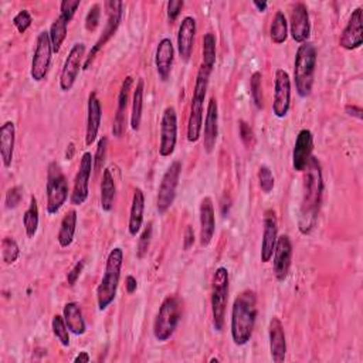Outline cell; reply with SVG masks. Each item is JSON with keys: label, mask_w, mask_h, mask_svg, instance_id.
I'll use <instances>...</instances> for the list:
<instances>
[{"label": "cell", "mask_w": 363, "mask_h": 363, "mask_svg": "<svg viewBox=\"0 0 363 363\" xmlns=\"http://www.w3.org/2000/svg\"><path fill=\"white\" fill-rule=\"evenodd\" d=\"M324 196V178L323 167L318 158L312 156L305 167L304 191L298 218V230L303 234H309L316 226L319 210H321Z\"/></svg>", "instance_id": "cell-1"}, {"label": "cell", "mask_w": 363, "mask_h": 363, "mask_svg": "<svg viewBox=\"0 0 363 363\" xmlns=\"http://www.w3.org/2000/svg\"><path fill=\"white\" fill-rule=\"evenodd\" d=\"M257 312V295L254 291L246 290L236 296L231 308L230 331L233 342L237 347H244L251 340Z\"/></svg>", "instance_id": "cell-2"}, {"label": "cell", "mask_w": 363, "mask_h": 363, "mask_svg": "<svg viewBox=\"0 0 363 363\" xmlns=\"http://www.w3.org/2000/svg\"><path fill=\"white\" fill-rule=\"evenodd\" d=\"M316 58V49L312 43L307 41L298 47L294 61V80L296 94L301 98H307L312 93Z\"/></svg>", "instance_id": "cell-3"}, {"label": "cell", "mask_w": 363, "mask_h": 363, "mask_svg": "<svg viewBox=\"0 0 363 363\" xmlns=\"http://www.w3.org/2000/svg\"><path fill=\"white\" fill-rule=\"evenodd\" d=\"M122 263H124V251L119 247H115L108 254V259H106V264H105V272L97 288V303L99 311H105L115 300L121 280Z\"/></svg>", "instance_id": "cell-4"}, {"label": "cell", "mask_w": 363, "mask_h": 363, "mask_svg": "<svg viewBox=\"0 0 363 363\" xmlns=\"http://www.w3.org/2000/svg\"><path fill=\"white\" fill-rule=\"evenodd\" d=\"M211 70L204 66H200L196 82H195V91L194 98L190 104V114L187 121V141L190 143H195L202 137L203 130V108H204V99L207 95L209 81L211 75Z\"/></svg>", "instance_id": "cell-5"}, {"label": "cell", "mask_w": 363, "mask_h": 363, "mask_svg": "<svg viewBox=\"0 0 363 363\" xmlns=\"http://www.w3.org/2000/svg\"><path fill=\"white\" fill-rule=\"evenodd\" d=\"M182 318V303L176 295L166 296L154 323V336L159 342H166L178 329Z\"/></svg>", "instance_id": "cell-6"}, {"label": "cell", "mask_w": 363, "mask_h": 363, "mask_svg": "<svg viewBox=\"0 0 363 363\" xmlns=\"http://www.w3.org/2000/svg\"><path fill=\"white\" fill-rule=\"evenodd\" d=\"M229 284L230 277L226 267H219L213 275L211 281V315L213 327L222 332L226 323V308L229 301Z\"/></svg>", "instance_id": "cell-7"}, {"label": "cell", "mask_w": 363, "mask_h": 363, "mask_svg": "<svg viewBox=\"0 0 363 363\" xmlns=\"http://www.w3.org/2000/svg\"><path fill=\"white\" fill-rule=\"evenodd\" d=\"M47 213L49 215H56L60 209L66 204L69 199V183L66 176H64L61 167L51 162L47 169Z\"/></svg>", "instance_id": "cell-8"}, {"label": "cell", "mask_w": 363, "mask_h": 363, "mask_svg": "<svg viewBox=\"0 0 363 363\" xmlns=\"http://www.w3.org/2000/svg\"><path fill=\"white\" fill-rule=\"evenodd\" d=\"M105 10L106 14H108V19H106V25L105 29L102 32V36L97 40V43L94 45V47L90 50L89 57L85 58L84 61V70H89L90 66L93 64L95 56L101 51V49L108 43L117 33L119 25H121V20H122V12H124V3L122 2H117V0H108V2H105Z\"/></svg>", "instance_id": "cell-9"}, {"label": "cell", "mask_w": 363, "mask_h": 363, "mask_svg": "<svg viewBox=\"0 0 363 363\" xmlns=\"http://www.w3.org/2000/svg\"><path fill=\"white\" fill-rule=\"evenodd\" d=\"M180 175H182V162L174 161L165 172L158 189L156 209L159 211V215H165V213L172 207L176 199V190L179 186Z\"/></svg>", "instance_id": "cell-10"}, {"label": "cell", "mask_w": 363, "mask_h": 363, "mask_svg": "<svg viewBox=\"0 0 363 363\" xmlns=\"http://www.w3.org/2000/svg\"><path fill=\"white\" fill-rule=\"evenodd\" d=\"M53 54L54 53H53V46L50 41L49 32H41L36 40V49H34L32 69H30V75L34 81L41 82L43 80H46L49 70H50Z\"/></svg>", "instance_id": "cell-11"}, {"label": "cell", "mask_w": 363, "mask_h": 363, "mask_svg": "<svg viewBox=\"0 0 363 363\" xmlns=\"http://www.w3.org/2000/svg\"><path fill=\"white\" fill-rule=\"evenodd\" d=\"M94 167V156L90 152H84L80 161L78 172L74 179V189L71 194V204L81 206L89 199L90 195V178Z\"/></svg>", "instance_id": "cell-12"}, {"label": "cell", "mask_w": 363, "mask_h": 363, "mask_svg": "<svg viewBox=\"0 0 363 363\" xmlns=\"http://www.w3.org/2000/svg\"><path fill=\"white\" fill-rule=\"evenodd\" d=\"M178 141V115L174 106H167L161 121L159 155L167 158L174 155Z\"/></svg>", "instance_id": "cell-13"}, {"label": "cell", "mask_w": 363, "mask_h": 363, "mask_svg": "<svg viewBox=\"0 0 363 363\" xmlns=\"http://www.w3.org/2000/svg\"><path fill=\"white\" fill-rule=\"evenodd\" d=\"M84 54H85L84 43H75V45L71 47L69 57L66 58V62H64L62 70H61L60 89L62 93H69L74 87L75 80L80 74V70L84 66L82 64Z\"/></svg>", "instance_id": "cell-14"}, {"label": "cell", "mask_w": 363, "mask_h": 363, "mask_svg": "<svg viewBox=\"0 0 363 363\" xmlns=\"http://www.w3.org/2000/svg\"><path fill=\"white\" fill-rule=\"evenodd\" d=\"M291 106V80L285 70L275 71L272 114L277 118H285Z\"/></svg>", "instance_id": "cell-15"}, {"label": "cell", "mask_w": 363, "mask_h": 363, "mask_svg": "<svg viewBox=\"0 0 363 363\" xmlns=\"http://www.w3.org/2000/svg\"><path fill=\"white\" fill-rule=\"evenodd\" d=\"M272 257H274L272 266H274L275 279L279 281H284L288 277L292 261V243L287 234H283V236H280L279 240H277Z\"/></svg>", "instance_id": "cell-16"}, {"label": "cell", "mask_w": 363, "mask_h": 363, "mask_svg": "<svg viewBox=\"0 0 363 363\" xmlns=\"http://www.w3.org/2000/svg\"><path fill=\"white\" fill-rule=\"evenodd\" d=\"M362 21H363V9L356 8L349 17L347 27L344 29L342 34H340V38H339L340 47L352 51L362 46V43H363Z\"/></svg>", "instance_id": "cell-17"}, {"label": "cell", "mask_w": 363, "mask_h": 363, "mask_svg": "<svg viewBox=\"0 0 363 363\" xmlns=\"http://www.w3.org/2000/svg\"><path fill=\"white\" fill-rule=\"evenodd\" d=\"M290 30L291 37L295 43H307L311 36V20L308 8L304 3H296L292 8L290 19Z\"/></svg>", "instance_id": "cell-18"}, {"label": "cell", "mask_w": 363, "mask_h": 363, "mask_svg": "<svg viewBox=\"0 0 363 363\" xmlns=\"http://www.w3.org/2000/svg\"><path fill=\"white\" fill-rule=\"evenodd\" d=\"M277 240H279V223H277L275 211L270 209L264 215V231L261 242V261L264 264L272 260Z\"/></svg>", "instance_id": "cell-19"}, {"label": "cell", "mask_w": 363, "mask_h": 363, "mask_svg": "<svg viewBox=\"0 0 363 363\" xmlns=\"http://www.w3.org/2000/svg\"><path fill=\"white\" fill-rule=\"evenodd\" d=\"M314 151V135L309 130H303L298 134L292 151V166L296 172H304Z\"/></svg>", "instance_id": "cell-20"}, {"label": "cell", "mask_w": 363, "mask_h": 363, "mask_svg": "<svg viewBox=\"0 0 363 363\" xmlns=\"http://www.w3.org/2000/svg\"><path fill=\"white\" fill-rule=\"evenodd\" d=\"M219 137V104L218 99L213 97L207 105V114L204 119V135H203V146L207 154L215 151L216 142Z\"/></svg>", "instance_id": "cell-21"}, {"label": "cell", "mask_w": 363, "mask_h": 363, "mask_svg": "<svg viewBox=\"0 0 363 363\" xmlns=\"http://www.w3.org/2000/svg\"><path fill=\"white\" fill-rule=\"evenodd\" d=\"M196 37V20L191 16H186L179 26L178 32V51L180 58L187 62L194 53Z\"/></svg>", "instance_id": "cell-22"}, {"label": "cell", "mask_w": 363, "mask_h": 363, "mask_svg": "<svg viewBox=\"0 0 363 363\" xmlns=\"http://www.w3.org/2000/svg\"><path fill=\"white\" fill-rule=\"evenodd\" d=\"M268 338H270V353L272 362L283 363L287 355V342H285L284 327L279 318H272L270 321Z\"/></svg>", "instance_id": "cell-23"}, {"label": "cell", "mask_w": 363, "mask_h": 363, "mask_svg": "<svg viewBox=\"0 0 363 363\" xmlns=\"http://www.w3.org/2000/svg\"><path fill=\"white\" fill-rule=\"evenodd\" d=\"M216 231L215 206L210 198H203L200 202V246L207 247Z\"/></svg>", "instance_id": "cell-24"}, {"label": "cell", "mask_w": 363, "mask_h": 363, "mask_svg": "<svg viewBox=\"0 0 363 363\" xmlns=\"http://www.w3.org/2000/svg\"><path fill=\"white\" fill-rule=\"evenodd\" d=\"M134 84V78L131 75H128L122 85H121V90L118 94V108H117V114L114 118V125H113V134L117 138H121L125 132V114H126V108H128V104H130V93H131V87Z\"/></svg>", "instance_id": "cell-25"}, {"label": "cell", "mask_w": 363, "mask_h": 363, "mask_svg": "<svg viewBox=\"0 0 363 363\" xmlns=\"http://www.w3.org/2000/svg\"><path fill=\"white\" fill-rule=\"evenodd\" d=\"M174 60H175V47L172 45V40L162 38L156 47V54H155L156 71L162 81H167L170 71H172Z\"/></svg>", "instance_id": "cell-26"}, {"label": "cell", "mask_w": 363, "mask_h": 363, "mask_svg": "<svg viewBox=\"0 0 363 363\" xmlns=\"http://www.w3.org/2000/svg\"><path fill=\"white\" fill-rule=\"evenodd\" d=\"M102 118V108L101 102L97 97V93H91L89 97V106H87V130H85V145L91 146L98 137L99 126Z\"/></svg>", "instance_id": "cell-27"}, {"label": "cell", "mask_w": 363, "mask_h": 363, "mask_svg": "<svg viewBox=\"0 0 363 363\" xmlns=\"http://www.w3.org/2000/svg\"><path fill=\"white\" fill-rule=\"evenodd\" d=\"M16 128L12 121H8L0 128V155H2L3 166L10 167L14 154Z\"/></svg>", "instance_id": "cell-28"}, {"label": "cell", "mask_w": 363, "mask_h": 363, "mask_svg": "<svg viewBox=\"0 0 363 363\" xmlns=\"http://www.w3.org/2000/svg\"><path fill=\"white\" fill-rule=\"evenodd\" d=\"M143 211H145V195H143L142 189L137 187L134 190L132 206H131V213H130V223H128V231H130L132 237H135L142 229Z\"/></svg>", "instance_id": "cell-29"}, {"label": "cell", "mask_w": 363, "mask_h": 363, "mask_svg": "<svg viewBox=\"0 0 363 363\" xmlns=\"http://www.w3.org/2000/svg\"><path fill=\"white\" fill-rule=\"evenodd\" d=\"M62 316L71 333L80 336V335H84L85 331H87V325H85L81 307L77 303H69L64 305Z\"/></svg>", "instance_id": "cell-30"}, {"label": "cell", "mask_w": 363, "mask_h": 363, "mask_svg": "<svg viewBox=\"0 0 363 363\" xmlns=\"http://www.w3.org/2000/svg\"><path fill=\"white\" fill-rule=\"evenodd\" d=\"M117 196V185L111 169H104L101 180V209L104 211H111Z\"/></svg>", "instance_id": "cell-31"}, {"label": "cell", "mask_w": 363, "mask_h": 363, "mask_svg": "<svg viewBox=\"0 0 363 363\" xmlns=\"http://www.w3.org/2000/svg\"><path fill=\"white\" fill-rule=\"evenodd\" d=\"M75 227H77V211L69 210L61 220L60 231H58V236H57V242H58L60 247L67 248L73 244Z\"/></svg>", "instance_id": "cell-32"}, {"label": "cell", "mask_w": 363, "mask_h": 363, "mask_svg": "<svg viewBox=\"0 0 363 363\" xmlns=\"http://www.w3.org/2000/svg\"><path fill=\"white\" fill-rule=\"evenodd\" d=\"M143 93H145V82L139 80L137 82V89L134 90L132 95V113H131V128L134 131H139L142 122V110H143Z\"/></svg>", "instance_id": "cell-33"}, {"label": "cell", "mask_w": 363, "mask_h": 363, "mask_svg": "<svg viewBox=\"0 0 363 363\" xmlns=\"http://www.w3.org/2000/svg\"><path fill=\"white\" fill-rule=\"evenodd\" d=\"M67 30H69V21L58 16L54 21L53 25L49 30V34H50V41H51V46H53V53L57 54L60 53V49L62 46L64 40H66L67 37Z\"/></svg>", "instance_id": "cell-34"}, {"label": "cell", "mask_w": 363, "mask_h": 363, "mask_svg": "<svg viewBox=\"0 0 363 363\" xmlns=\"http://www.w3.org/2000/svg\"><path fill=\"white\" fill-rule=\"evenodd\" d=\"M270 36H271V41L274 43V45H283L288 37V21H287L285 14L281 10L277 12L272 19Z\"/></svg>", "instance_id": "cell-35"}, {"label": "cell", "mask_w": 363, "mask_h": 363, "mask_svg": "<svg viewBox=\"0 0 363 363\" xmlns=\"http://www.w3.org/2000/svg\"><path fill=\"white\" fill-rule=\"evenodd\" d=\"M38 223H40V219H38L37 199L34 196H32L30 204L23 215V226H25V230H26V234H27L29 239H34V236L37 234V230H38Z\"/></svg>", "instance_id": "cell-36"}, {"label": "cell", "mask_w": 363, "mask_h": 363, "mask_svg": "<svg viewBox=\"0 0 363 363\" xmlns=\"http://www.w3.org/2000/svg\"><path fill=\"white\" fill-rule=\"evenodd\" d=\"M202 66L213 71L216 66V37L213 33L203 36V62Z\"/></svg>", "instance_id": "cell-37"}, {"label": "cell", "mask_w": 363, "mask_h": 363, "mask_svg": "<svg viewBox=\"0 0 363 363\" xmlns=\"http://www.w3.org/2000/svg\"><path fill=\"white\" fill-rule=\"evenodd\" d=\"M250 94L254 105L257 110L264 108V97H263V75L260 71H255L250 80Z\"/></svg>", "instance_id": "cell-38"}, {"label": "cell", "mask_w": 363, "mask_h": 363, "mask_svg": "<svg viewBox=\"0 0 363 363\" xmlns=\"http://www.w3.org/2000/svg\"><path fill=\"white\" fill-rule=\"evenodd\" d=\"M51 328H53V333L57 338L58 342L62 347H69L70 345V329H69L66 321H64V316L54 315L53 321H51Z\"/></svg>", "instance_id": "cell-39"}, {"label": "cell", "mask_w": 363, "mask_h": 363, "mask_svg": "<svg viewBox=\"0 0 363 363\" xmlns=\"http://www.w3.org/2000/svg\"><path fill=\"white\" fill-rule=\"evenodd\" d=\"M20 255V248L13 237H5L2 242V259L5 264H14Z\"/></svg>", "instance_id": "cell-40"}, {"label": "cell", "mask_w": 363, "mask_h": 363, "mask_svg": "<svg viewBox=\"0 0 363 363\" xmlns=\"http://www.w3.org/2000/svg\"><path fill=\"white\" fill-rule=\"evenodd\" d=\"M259 182H260V187L264 194H270V191L274 189L275 179H274V175H272L271 169L268 166L261 165L259 167Z\"/></svg>", "instance_id": "cell-41"}, {"label": "cell", "mask_w": 363, "mask_h": 363, "mask_svg": "<svg viewBox=\"0 0 363 363\" xmlns=\"http://www.w3.org/2000/svg\"><path fill=\"white\" fill-rule=\"evenodd\" d=\"M32 21H33V17H32V14H30L29 10H20L13 17V25H14V27L17 29V32L20 34L26 33V30L32 26Z\"/></svg>", "instance_id": "cell-42"}, {"label": "cell", "mask_w": 363, "mask_h": 363, "mask_svg": "<svg viewBox=\"0 0 363 363\" xmlns=\"http://www.w3.org/2000/svg\"><path fill=\"white\" fill-rule=\"evenodd\" d=\"M106 149H108V138L102 137L99 139V142H98L97 152H95V156H94V169H95V172H99V170L104 166V163H105Z\"/></svg>", "instance_id": "cell-43"}, {"label": "cell", "mask_w": 363, "mask_h": 363, "mask_svg": "<svg viewBox=\"0 0 363 363\" xmlns=\"http://www.w3.org/2000/svg\"><path fill=\"white\" fill-rule=\"evenodd\" d=\"M99 17H101V8L98 3L93 5L85 16V29L89 32H95L99 26Z\"/></svg>", "instance_id": "cell-44"}, {"label": "cell", "mask_w": 363, "mask_h": 363, "mask_svg": "<svg viewBox=\"0 0 363 363\" xmlns=\"http://www.w3.org/2000/svg\"><path fill=\"white\" fill-rule=\"evenodd\" d=\"M80 5H81L80 0H62L60 5V16L66 19L70 23Z\"/></svg>", "instance_id": "cell-45"}, {"label": "cell", "mask_w": 363, "mask_h": 363, "mask_svg": "<svg viewBox=\"0 0 363 363\" xmlns=\"http://www.w3.org/2000/svg\"><path fill=\"white\" fill-rule=\"evenodd\" d=\"M151 237H152V224L149 223L141 234V239L138 243V259L145 257V254L148 253V248H149V244H151Z\"/></svg>", "instance_id": "cell-46"}, {"label": "cell", "mask_w": 363, "mask_h": 363, "mask_svg": "<svg viewBox=\"0 0 363 363\" xmlns=\"http://www.w3.org/2000/svg\"><path fill=\"white\" fill-rule=\"evenodd\" d=\"M21 199H23V189H21L20 186L10 187L8 190L6 198H5L6 209H16L20 204Z\"/></svg>", "instance_id": "cell-47"}, {"label": "cell", "mask_w": 363, "mask_h": 363, "mask_svg": "<svg viewBox=\"0 0 363 363\" xmlns=\"http://www.w3.org/2000/svg\"><path fill=\"white\" fill-rule=\"evenodd\" d=\"M239 131H240V138H242L243 143L247 148H253L255 143V137H254L251 126L246 121L242 119V121H239Z\"/></svg>", "instance_id": "cell-48"}, {"label": "cell", "mask_w": 363, "mask_h": 363, "mask_svg": "<svg viewBox=\"0 0 363 363\" xmlns=\"http://www.w3.org/2000/svg\"><path fill=\"white\" fill-rule=\"evenodd\" d=\"M183 6H185L183 0H170V2H167V20H169V23H174V21L179 17Z\"/></svg>", "instance_id": "cell-49"}, {"label": "cell", "mask_w": 363, "mask_h": 363, "mask_svg": "<svg viewBox=\"0 0 363 363\" xmlns=\"http://www.w3.org/2000/svg\"><path fill=\"white\" fill-rule=\"evenodd\" d=\"M84 266H85L84 260H80V261L73 267V270L69 272V275H67V283H69L70 287L75 285V283L78 281L80 275H81V272H82V270H84Z\"/></svg>", "instance_id": "cell-50"}, {"label": "cell", "mask_w": 363, "mask_h": 363, "mask_svg": "<svg viewBox=\"0 0 363 363\" xmlns=\"http://www.w3.org/2000/svg\"><path fill=\"white\" fill-rule=\"evenodd\" d=\"M195 244V231L194 227L187 226L186 231H185V240H183V248L185 250H190Z\"/></svg>", "instance_id": "cell-51"}, {"label": "cell", "mask_w": 363, "mask_h": 363, "mask_svg": "<svg viewBox=\"0 0 363 363\" xmlns=\"http://www.w3.org/2000/svg\"><path fill=\"white\" fill-rule=\"evenodd\" d=\"M125 287H126V292L128 294H134L138 288V281L134 275H128L126 280H125Z\"/></svg>", "instance_id": "cell-52"}, {"label": "cell", "mask_w": 363, "mask_h": 363, "mask_svg": "<svg viewBox=\"0 0 363 363\" xmlns=\"http://www.w3.org/2000/svg\"><path fill=\"white\" fill-rule=\"evenodd\" d=\"M345 111H347V114L349 117H353V118H358V119H362L363 118V115H362L363 111H362L360 106H358V105H347Z\"/></svg>", "instance_id": "cell-53"}, {"label": "cell", "mask_w": 363, "mask_h": 363, "mask_svg": "<svg viewBox=\"0 0 363 363\" xmlns=\"http://www.w3.org/2000/svg\"><path fill=\"white\" fill-rule=\"evenodd\" d=\"M75 363H89L90 362V355L87 352H80V355L74 359Z\"/></svg>", "instance_id": "cell-54"}, {"label": "cell", "mask_w": 363, "mask_h": 363, "mask_svg": "<svg viewBox=\"0 0 363 363\" xmlns=\"http://www.w3.org/2000/svg\"><path fill=\"white\" fill-rule=\"evenodd\" d=\"M253 6L255 8V9H257L260 13H264L266 10H267V8H268V3L267 2H253Z\"/></svg>", "instance_id": "cell-55"}, {"label": "cell", "mask_w": 363, "mask_h": 363, "mask_svg": "<svg viewBox=\"0 0 363 363\" xmlns=\"http://www.w3.org/2000/svg\"><path fill=\"white\" fill-rule=\"evenodd\" d=\"M67 148H69V149H67L66 158H67V161H70V159L73 158V155H74V143H70Z\"/></svg>", "instance_id": "cell-56"}]
</instances>
